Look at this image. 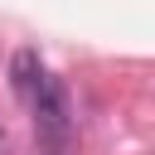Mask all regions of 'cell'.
<instances>
[{
	"label": "cell",
	"mask_w": 155,
	"mask_h": 155,
	"mask_svg": "<svg viewBox=\"0 0 155 155\" xmlns=\"http://www.w3.org/2000/svg\"><path fill=\"white\" fill-rule=\"evenodd\" d=\"M29 102H34V121H39V131H48V136H63V131H68V92H63L58 78L44 73V82L34 87Z\"/></svg>",
	"instance_id": "1"
},
{
	"label": "cell",
	"mask_w": 155,
	"mask_h": 155,
	"mask_svg": "<svg viewBox=\"0 0 155 155\" xmlns=\"http://www.w3.org/2000/svg\"><path fill=\"white\" fill-rule=\"evenodd\" d=\"M39 82H44V63H39V53H34V48H19L15 63H10V87H15V97L29 102Z\"/></svg>",
	"instance_id": "2"
},
{
	"label": "cell",
	"mask_w": 155,
	"mask_h": 155,
	"mask_svg": "<svg viewBox=\"0 0 155 155\" xmlns=\"http://www.w3.org/2000/svg\"><path fill=\"white\" fill-rule=\"evenodd\" d=\"M0 140H5V126H0Z\"/></svg>",
	"instance_id": "3"
}]
</instances>
